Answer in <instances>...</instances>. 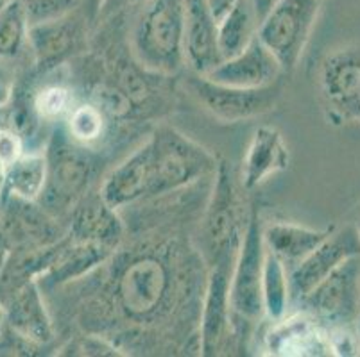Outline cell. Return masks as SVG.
<instances>
[{
  "label": "cell",
  "instance_id": "6da1fadb",
  "mask_svg": "<svg viewBox=\"0 0 360 357\" xmlns=\"http://www.w3.org/2000/svg\"><path fill=\"white\" fill-rule=\"evenodd\" d=\"M179 250L174 245H153L127 250V254H111L110 277L106 283V300L117 318L140 329H150L160 322L172 318L176 307L181 306L186 275Z\"/></svg>",
  "mask_w": 360,
  "mask_h": 357
},
{
  "label": "cell",
  "instance_id": "7a4b0ae2",
  "mask_svg": "<svg viewBox=\"0 0 360 357\" xmlns=\"http://www.w3.org/2000/svg\"><path fill=\"white\" fill-rule=\"evenodd\" d=\"M186 0H143L131 29L135 61L155 75H174L185 65Z\"/></svg>",
  "mask_w": 360,
  "mask_h": 357
},
{
  "label": "cell",
  "instance_id": "3957f363",
  "mask_svg": "<svg viewBox=\"0 0 360 357\" xmlns=\"http://www.w3.org/2000/svg\"><path fill=\"white\" fill-rule=\"evenodd\" d=\"M47 182L38 202L45 213L63 215L83 198L97 173V161L86 145L74 142L67 129H56L47 150Z\"/></svg>",
  "mask_w": 360,
  "mask_h": 357
},
{
  "label": "cell",
  "instance_id": "277c9868",
  "mask_svg": "<svg viewBox=\"0 0 360 357\" xmlns=\"http://www.w3.org/2000/svg\"><path fill=\"white\" fill-rule=\"evenodd\" d=\"M147 143L153 170L149 201L188 188L217 168L215 157L205 147L172 127H158Z\"/></svg>",
  "mask_w": 360,
  "mask_h": 357
},
{
  "label": "cell",
  "instance_id": "5b68a950",
  "mask_svg": "<svg viewBox=\"0 0 360 357\" xmlns=\"http://www.w3.org/2000/svg\"><path fill=\"white\" fill-rule=\"evenodd\" d=\"M214 175V189L201 225L202 257L210 263V268L217 264L233 268L248 222L244 224L231 166L226 161H219Z\"/></svg>",
  "mask_w": 360,
  "mask_h": 357
},
{
  "label": "cell",
  "instance_id": "8992f818",
  "mask_svg": "<svg viewBox=\"0 0 360 357\" xmlns=\"http://www.w3.org/2000/svg\"><path fill=\"white\" fill-rule=\"evenodd\" d=\"M323 0H276L260 20L257 38L273 52L283 72L300 63L316 27Z\"/></svg>",
  "mask_w": 360,
  "mask_h": 357
},
{
  "label": "cell",
  "instance_id": "52a82bcc",
  "mask_svg": "<svg viewBox=\"0 0 360 357\" xmlns=\"http://www.w3.org/2000/svg\"><path fill=\"white\" fill-rule=\"evenodd\" d=\"M326 330L355 329L360 311V257H349L297 302Z\"/></svg>",
  "mask_w": 360,
  "mask_h": 357
},
{
  "label": "cell",
  "instance_id": "ba28073f",
  "mask_svg": "<svg viewBox=\"0 0 360 357\" xmlns=\"http://www.w3.org/2000/svg\"><path fill=\"white\" fill-rule=\"evenodd\" d=\"M264 260V225L258 211L253 209L245 224L230 279L231 314L244 322H257L264 316V300H262Z\"/></svg>",
  "mask_w": 360,
  "mask_h": 357
},
{
  "label": "cell",
  "instance_id": "9c48e42d",
  "mask_svg": "<svg viewBox=\"0 0 360 357\" xmlns=\"http://www.w3.org/2000/svg\"><path fill=\"white\" fill-rule=\"evenodd\" d=\"M192 97L214 118L226 123L244 122L262 116L276 107L281 95L280 83L264 88H233L212 83L205 75L192 72L185 81Z\"/></svg>",
  "mask_w": 360,
  "mask_h": 357
},
{
  "label": "cell",
  "instance_id": "30bf717a",
  "mask_svg": "<svg viewBox=\"0 0 360 357\" xmlns=\"http://www.w3.org/2000/svg\"><path fill=\"white\" fill-rule=\"evenodd\" d=\"M319 86L332 120L360 126V45L326 55L321 65Z\"/></svg>",
  "mask_w": 360,
  "mask_h": 357
},
{
  "label": "cell",
  "instance_id": "8fae6325",
  "mask_svg": "<svg viewBox=\"0 0 360 357\" xmlns=\"http://www.w3.org/2000/svg\"><path fill=\"white\" fill-rule=\"evenodd\" d=\"M90 29V22L81 8L60 18L31 25L27 45L34 55L36 68L40 72H51L81 50H86Z\"/></svg>",
  "mask_w": 360,
  "mask_h": 357
},
{
  "label": "cell",
  "instance_id": "7c38bea8",
  "mask_svg": "<svg viewBox=\"0 0 360 357\" xmlns=\"http://www.w3.org/2000/svg\"><path fill=\"white\" fill-rule=\"evenodd\" d=\"M349 257H360V238L355 225H346L339 231L333 229L319 247L289 268L290 302H300L312 288Z\"/></svg>",
  "mask_w": 360,
  "mask_h": 357
},
{
  "label": "cell",
  "instance_id": "4fadbf2b",
  "mask_svg": "<svg viewBox=\"0 0 360 357\" xmlns=\"http://www.w3.org/2000/svg\"><path fill=\"white\" fill-rule=\"evenodd\" d=\"M231 267L217 264L210 268L202 293L199 314V353L205 357L219 356L230 338Z\"/></svg>",
  "mask_w": 360,
  "mask_h": 357
},
{
  "label": "cell",
  "instance_id": "5bb4252c",
  "mask_svg": "<svg viewBox=\"0 0 360 357\" xmlns=\"http://www.w3.org/2000/svg\"><path fill=\"white\" fill-rule=\"evenodd\" d=\"M0 300L4 306V323L9 329L38 345H51L54 325L45 304V295L34 279L8 291Z\"/></svg>",
  "mask_w": 360,
  "mask_h": 357
},
{
  "label": "cell",
  "instance_id": "9a60e30c",
  "mask_svg": "<svg viewBox=\"0 0 360 357\" xmlns=\"http://www.w3.org/2000/svg\"><path fill=\"white\" fill-rule=\"evenodd\" d=\"M281 74H285L273 52L255 38L237 55L222 59L205 77L212 83L233 88H264L276 83Z\"/></svg>",
  "mask_w": 360,
  "mask_h": 357
},
{
  "label": "cell",
  "instance_id": "2e32d148",
  "mask_svg": "<svg viewBox=\"0 0 360 357\" xmlns=\"http://www.w3.org/2000/svg\"><path fill=\"white\" fill-rule=\"evenodd\" d=\"M150 184H153L150 149L149 143L146 142L108 173L99 193L106 204L119 211L136 202L149 201Z\"/></svg>",
  "mask_w": 360,
  "mask_h": 357
},
{
  "label": "cell",
  "instance_id": "e0dca14e",
  "mask_svg": "<svg viewBox=\"0 0 360 357\" xmlns=\"http://www.w3.org/2000/svg\"><path fill=\"white\" fill-rule=\"evenodd\" d=\"M68 236L74 241L104 245L111 250H117L124 240V224L117 209L106 204L101 193H86L72 209Z\"/></svg>",
  "mask_w": 360,
  "mask_h": 357
},
{
  "label": "cell",
  "instance_id": "ac0fdd59",
  "mask_svg": "<svg viewBox=\"0 0 360 357\" xmlns=\"http://www.w3.org/2000/svg\"><path fill=\"white\" fill-rule=\"evenodd\" d=\"M265 336V346L271 356H330L328 330L310 314L301 311L296 316L273 322Z\"/></svg>",
  "mask_w": 360,
  "mask_h": 357
},
{
  "label": "cell",
  "instance_id": "d6986e66",
  "mask_svg": "<svg viewBox=\"0 0 360 357\" xmlns=\"http://www.w3.org/2000/svg\"><path fill=\"white\" fill-rule=\"evenodd\" d=\"M183 54L185 63L199 75L208 74L222 61L217 43V22L205 0H186Z\"/></svg>",
  "mask_w": 360,
  "mask_h": 357
},
{
  "label": "cell",
  "instance_id": "ffe728a7",
  "mask_svg": "<svg viewBox=\"0 0 360 357\" xmlns=\"http://www.w3.org/2000/svg\"><path fill=\"white\" fill-rule=\"evenodd\" d=\"M290 152L283 134L276 127L262 126L251 136L242 165V186L255 189L267 177L289 168Z\"/></svg>",
  "mask_w": 360,
  "mask_h": 357
},
{
  "label": "cell",
  "instance_id": "44dd1931",
  "mask_svg": "<svg viewBox=\"0 0 360 357\" xmlns=\"http://www.w3.org/2000/svg\"><path fill=\"white\" fill-rule=\"evenodd\" d=\"M335 227L310 229L290 222H274L264 227L265 250L274 254L289 270L330 236Z\"/></svg>",
  "mask_w": 360,
  "mask_h": 357
},
{
  "label": "cell",
  "instance_id": "7402d4cb",
  "mask_svg": "<svg viewBox=\"0 0 360 357\" xmlns=\"http://www.w3.org/2000/svg\"><path fill=\"white\" fill-rule=\"evenodd\" d=\"M47 182V157L45 152L22 154L18 159L4 168L2 191L6 198L36 202L41 196Z\"/></svg>",
  "mask_w": 360,
  "mask_h": 357
},
{
  "label": "cell",
  "instance_id": "603a6c76",
  "mask_svg": "<svg viewBox=\"0 0 360 357\" xmlns=\"http://www.w3.org/2000/svg\"><path fill=\"white\" fill-rule=\"evenodd\" d=\"M258 18L251 0H238L237 6L217 22V43L222 59L233 58L257 38Z\"/></svg>",
  "mask_w": 360,
  "mask_h": 357
},
{
  "label": "cell",
  "instance_id": "cb8c5ba5",
  "mask_svg": "<svg viewBox=\"0 0 360 357\" xmlns=\"http://www.w3.org/2000/svg\"><path fill=\"white\" fill-rule=\"evenodd\" d=\"M262 300H264V314H267L271 322L283 318L290 304L289 270L283 261L278 260L269 250H265Z\"/></svg>",
  "mask_w": 360,
  "mask_h": 357
},
{
  "label": "cell",
  "instance_id": "d4e9b609",
  "mask_svg": "<svg viewBox=\"0 0 360 357\" xmlns=\"http://www.w3.org/2000/svg\"><path fill=\"white\" fill-rule=\"evenodd\" d=\"M29 20L20 0H11L0 9V59L16 58L29 38Z\"/></svg>",
  "mask_w": 360,
  "mask_h": 357
},
{
  "label": "cell",
  "instance_id": "484cf974",
  "mask_svg": "<svg viewBox=\"0 0 360 357\" xmlns=\"http://www.w3.org/2000/svg\"><path fill=\"white\" fill-rule=\"evenodd\" d=\"M65 120H67L65 129L70 134L72 140L88 147L103 137L108 118L96 104L88 102L72 107Z\"/></svg>",
  "mask_w": 360,
  "mask_h": 357
},
{
  "label": "cell",
  "instance_id": "4316f807",
  "mask_svg": "<svg viewBox=\"0 0 360 357\" xmlns=\"http://www.w3.org/2000/svg\"><path fill=\"white\" fill-rule=\"evenodd\" d=\"M74 107V95L63 84H49L32 97L31 109L38 122H58Z\"/></svg>",
  "mask_w": 360,
  "mask_h": 357
},
{
  "label": "cell",
  "instance_id": "83f0119b",
  "mask_svg": "<svg viewBox=\"0 0 360 357\" xmlns=\"http://www.w3.org/2000/svg\"><path fill=\"white\" fill-rule=\"evenodd\" d=\"M60 356H74V357H120L126 356L120 352L115 343L103 338L99 334H83L75 336L67 345L61 349Z\"/></svg>",
  "mask_w": 360,
  "mask_h": 357
},
{
  "label": "cell",
  "instance_id": "f1b7e54d",
  "mask_svg": "<svg viewBox=\"0 0 360 357\" xmlns=\"http://www.w3.org/2000/svg\"><path fill=\"white\" fill-rule=\"evenodd\" d=\"M27 15L29 25L60 18L79 8V0H20Z\"/></svg>",
  "mask_w": 360,
  "mask_h": 357
},
{
  "label": "cell",
  "instance_id": "f546056e",
  "mask_svg": "<svg viewBox=\"0 0 360 357\" xmlns=\"http://www.w3.org/2000/svg\"><path fill=\"white\" fill-rule=\"evenodd\" d=\"M44 349L47 346L24 338L22 334L9 329L6 323L0 330V356H41Z\"/></svg>",
  "mask_w": 360,
  "mask_h": 357
},
{
  "label": "cell",
  "instance_id": "4dcf8cb0",
  "mask_svg": "<svg viewBox=\"0 0 360 357\" xmlns=\"http://www.w3.org/2000/svg\"><path fill=\"white\" fill-rule=\"evenodd\" d=\"M25 152V142L13 127H0V165L8 166Z\"/></svg>",
  "mask_w": 360,
  "mask_h": 357
},
{
  "label": "cell",
  "instance_id": "1f68e13d",
  "mask_svg": "<svg viewBox=\"0 0 360 357\" xmlns=\"http://www.w3.org/2000/svg\"><path fill=\"white\" fill-rule=\"evenodd\" d=\"M143 0H106V2H104L103 11H101L99 24L103 22L104 18H110V16L117 15V13L124 11V9H127V8H133V6H140Z\"/></svg>",
  "mask_w": 360,
  "mask_h": 357
},
{
  "label": "cell",
  "instance_id": "d6a6232c",
  "mask_svg": "<svg viewBox=\"0 0 360 357\" xmlns=\"http://www.w3.org/2000/svg\"><path fill=\"white\" fill-rule=\"evenodd\" d=\"M104 2H106V0H79L81 11L84 13V16H86V20L90 22L91 27H96V25L99 24V16L104 8Z\"/></svg>",
  "mask_w": 360,
  "mask_h": 357
},
{
  "label": "cell",
  "instance_id": "836d02e7",
  "mask_svg": "<svg viewBox=\"0 0 360 357\" xmlns=\"http://www.w3.org/2000/svg\"><path fill=\"white\" fill-rule=\"evenodd\" d=\"M205 2L208 9H210L212 16L215 18V22H219L222 16L228 15L237 6L238 0H205Z\"/></svg>",
  "mask_w": 360,
  "mask_h": 357
},
{
  "label": "cell",
  "instance_id": "e575fe53",
  "mask_svg": "<svg viewBox=\"0 0 360 357\" xmlns=\"http://www.w3.org/2000/svg\"><path fill=\"white\" fill-rule=\"evenodd\" d=\"M11 95H13L11 79H9V75L6 74V70L0 68V109H2L9 100H11Z\"/></svg>",
  "mask_w": 360,
  "mask_h": 357
},
{
  "label": "cell",
  "instance_id": "d590c367",
  "mask_svg": "<svg viewBox=\"0 0 360 357\" xmlns=\"http://www.w3.org/2000/svg\"><path fill=\"white\" fill-rule=\"evenodd\" d=\"M274 2H276V0H251V4H253V9H255V15H257V18H258V24H260V20L264 18L267 13H269V9L273 8Z\"/></svg>",
  "mask_w": 360,
  "mask_h": 357
},
{
  "label": "cell",
  "instance_id": "8d00e7d4",
  "mask_svg": "<svg viewBox=\"0 0 360 357\" xmlns=\"http://www.w3.org/2000/svg\"><path fill=\"white\" fill-rule=\"evenodd\" d=\"M4 327V306H2V300H0V330Z\"/></svg>",
  "mask_w": 360,
  "mask_h": 357
},
{
  "label": "cell",
  "instance_id": "74e56055",
  "mask_svg": "<svg viewBox=\"0 0 360 357\" xmlns=\"http://www.w3.org/2000/svg\"><path fill=\"white\" fill-rule=\"evenodd\" d=\"M2 184H4V166L0 165V191H2Z\"/></svg>",
  "mask_w": 360,
  "mask_h": 357
},
{
  "label": "cell",
  "instance_id": "f35d334b",
  "mask_svg": "<svg viewBox=\"0 0 360 357\" xmlns=\"http://www.w3.org/2000/svg\"><path fill=\"white\" fill-rule=\"evenodd\" d=\"M355 329H356V336H359L360 339V311H359V318H356V323H355Z\"/></svg>",
  "mask_w": 360,
  "mask_h": 357
},
{
  "label": "cell",
  "instance_id": "ab89813d",
  "mask_svg": "<svg viewBox=\"0 0 360 357\" xmlns=\"http://www.w3.org/2000/svg\"><path fill=\"white\" fill-rule=\"evenodd\" d=\"M9 2H11V0H0V9L4 8V6H8Z\"/></svg>",
  "mask_w": 360,
  "mask_h": 357
},
{
  "label": "cell",
  "instance_id": "60d3db41",
  "mask_svg": "<svg viewBox=\"0 0 360 357\" xmlns=\"http://www.w3.org/2000/svg\"><path fill=\"white\" fill-rule=\"evenodd\" d=\"M355 229H356V232H359V238H360V220H359V222H356Z\"/></svg>",
  "mask_w": 360,
  "mask_h": 357
}]
</instances>
